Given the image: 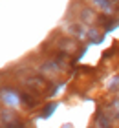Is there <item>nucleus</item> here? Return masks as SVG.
Here are the masks:
<instances>
[{"label": "nucleus", "instance_id": "f257e3e1", "mask_svg": "<svg viewBox=\"0 0 119 128\" xmlns=\"http://www.w3.org/2000/svg\"><path fill=\"white\" fill-rule=\"evenodd\" d=\"M24 84H26L28 88L35 90V92H40V90H44L46 86H48L46 79L40 77V75H29L28 79H24Z\"/></svg>", "mask_w": 119, "mask_h": 128}, {"label": "nucleus", "instance_id": "f03ea898", "mask_svg": "<svg viewBox=\"0 0 119 128\" xmlns=\"http://www.w3.org/2000/svg\"><path fill=\"white\" fill-rule=\"evenodd\" d=\"M79 16H81V22H84V24H92V22L97 18V15H95L93 9H90V8H82Z\"/></svg>", "mask_w": 119, "mask_h": 128}, {"label": "nucleus", "instance_id": "7ed1b4c3", "mask_svg": "<svg viewBox=\"0 0 119 128\" xmlns=\"http://www.w3.org/2000/svg\"><path fill=\"white\" fill-rule=\"evenodd\" d=\"M108 115L112 117V121H119V97H115L108 104Z\"/></svg>", "mask_w": 119, "mask_h": 128}, {"label": "nucleus", "instance_id": "20e7f679", "mask_svg": "<svg viewBox=\"0 0 119 128\" xmlns=\"http://www.w3.org/2000/svg\"><path fill=\"white\" fill-rule=\"evenodd\" d=\"M59 46H61V50H64V53H73L75 48H77V44L71 38H62L61 42H59Z\"/></svg>", "mask_w": 119, "mask_h": 128}, {"label": "nucleus", "instance_id": "39448f33", "mask_svg": "<svg viewBox=\"0 0 119 128\" xmlns=\"http://www.w3.org/2000/svg\"><path fill=\"white\" fill-rule=\"evenodd\" d=\"M110 121H112V117H110L108 114L104 115L103 112H99L97 115H95V124H97V126H110L112 124Z\"/></svg>", "mask_w": 119, "mask_h": 128}, {"label": "nucleus", "instance_id": "423d86ee", "mask_svg": "<svg viewBox=\"0 0 119 128\" xmlns=\"http://www.w3.org/2000/svg\"><path fill=\"white\" fill-rule=\"evenodd\" d=\"M19 99L22 101V104H26L28 108H35V104H37V101H35V99L29 95L28 92H22V94L19 95Z\"/></svg>", "mask_w": 119, "mask_h": 128}, {"label": "nucleus", "instance_id": "0eeeda50", "mask_svg": "<svg viewBox=\"0 0 119 128\" xmlns=\"http://www.w3.org/2000/svg\"><path fill=\"white\" fill-rule=\"evenodd\" d=\"M95 8H99L101 11L104 13H112V6H110V0H93Z\"/></svg>", "mask_w": 119, "mask_h": 128}, {"label": "nucleus", "instance_id": "6e6552de", "mask_svg": "<svg viewBox=\"0 0 119 128\" xmlns=\"http://www.w3.org/2000/svg\"><path fill=\"white\" fill-rule=\"evenodd\" d=\"M70 31L75 35V37H79V38H84L86 37V31H84V28H82L81 24H71L70 26Z\"/></svg>", "mask_w": 119, "mask_h": 128}, {"label": "nucleus", "instance_id": "1a4fd4ad", "mask_svg": "<svg viewBox=\"0 0 119 128\" xmlns=\"http://www.w3.org/2000/svg\"><path fill=\"white\" fill-rule=\"evenodd\" d=\"M0 119H2L6 124H11V121H17V115L13 112H9V110H4L2 115H0Z\"/></svg>", "mask_w": 119, "mask_h": 128}, {"label": "nucleus", "instance_id": "9d476101", "mask_svg": "<svg viewBox=\"0 0 119 128\" xmlns=\"http://www.w3.org/2000/svg\"><path fill=\"white\" fill-rule=\"evenodd\" d=\"M88 33H90L88 37H90L92 42H99V40H101V35H99V31H97V30H90Z\"/></svg>", "mask_w": 119, "mask_h": 128}, {"label": "nucleus", "instance_id": "9b49d317", "mask_svg": "<svg viewBox=\"0 0 119 128\" xmlns=\"http://www.w3.org/2000/svg\"><path fill=\"white\" fill-rule=\"evenodd\" d=\"M117 88H119V77H115V80L110 84V90L112 92H117Z\"/></svg>", "mask_w": 119, "mask_h": 128}, {"label": "nucleus", "instance_id": "f8f14e48", "mask_svg": "<svg viewBox=\"0 0 119 128\" xmlns=\"http://www.w3.org/2000/svg\"><path fill=\"white\" fill-rule=\"evenodd\" d=\"M114 2H117V0H114Z\"/></svg>", "mask_w": 119, "mask_h": 128}]
</instances>
